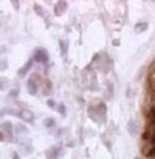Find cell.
I'll return each mask as SVG.
<instances>
[{
	"label": "cell",
	"instance_id": "cell-10",
	"mask_svg": "<svg viewBox=\"0 0 155 159\" xmlns=\"http://www.w3.org/2000/svg\"><path fill=\"white\" fill-rule=\"evenodd\" d=\"M33 62H34V61H33V59L30 58V59H29V61L26 62V63H25L24 66H22L21 69H19V70H18V75H19V77H25V75L28 74L29 70H30L32 66H33Z\"/></svg>",
	"mask_w": 155,
	"mask_h": 159
},
{
	"label": "cell",
	"instance_id": "cell-3",
	"mask_svg": "<svg viewBox=\"0 0 155 159\" xmlns=\"http://www.w3.org/2000/svg\"><path fill=\"white\" fill-rule=\"evenodd\" d=\"M40 84H41V78H40V75H39L37 73L32 74V77L28 80V92H29V95L34 96L36 93H37Z\"/></svg>",
	"mask_w": 155,
	"mask_h": 159
},
{
	"label": "cell",
	"instance_id": "cell-11",
	"mask_svg": "<svg viewBox=\"0 0 155 159\" xmlns=\"http://www.w3.org/2000/svg\"><path fill=\"white\" fill-rule=\"evenodd\" d=\"M0 128L3 129V132H4L6 134H7V137H8V139H11V137H12V130H14L12 128H14V125H12L10 121H4V122L2 124V126H0Z\"/></svg>",
	"mask_w": 155,
	"mask_h": 159
},
{
	"label": "cell",
	"instance_id": "cell-8",
	"mask_svg": "<svg viewBox=\"0 0 155 159\" xmlns=\"http://www.w3.org/2000/svg\"><path fill=\"white\" fill-rule=\"evenodd\" d=\"M21 118L22 121L28 122V124H33L34 122V114L30 110H28V108H22L21 110Z\"/></svg>",
	"mask_w": 155,
	"mask_h": 159
},
{
	"label": "cell",
	"instance_id": "cell-5",
	"mask_svg": "<svg viewBox=\"0 0 155 159\" xmlns=\"http://www.w3.org/2000/svg\"><path fill=\"white\" fill-rule=\"evenodd\" d=\"M62 152V145H52L45 151V158L47 159H58Z\"/></svg>",
	"mask_w": 155,
	"mask_h": 159
},
{
	"label": "cell",
	"instance_id": "cell-20",
	"mask_svg": "<svg viewBox=\"0 0 155 159\" xmlns=\"http://www.w3.org/2000/svg\"><path fill=\"white\" fill-rule=\"evenodd\" d=\"M107 99H113V96H114V87H113V84H108L107 85Z\"/></svg>",
	"mask_w": 155,
	"mask_h": 159
},
{
	"label": "cell",
	"instance_id": "cell-6",
	"mask_svg": "<svg viewBox=\"0 0 155 159\" xmlns=\"http://www.w3.org/2000/svg\"><path fill=\"white\" fill-rule=\"evenodd\" d=\"M141 152L148 158L155 157V143H143Z\"/></svg>",
	"mask_w": 155,
	"mask_h": 159
},
{
	"label": "cell",
	"instance_id": "cell-21",
	"mask_svg": "<svg viewBox=\"0 0 155 159\" xmlns=\"http://www.w3.org/2000/svg\"><path fill=\"white\" fill-rule=\"evenodd\" d=\"M57 108H58V111L61 112L62 117H66V106L63 103H59V106H58Z\"/></svg>",
	"mask_w": 155,
	"mask_h": 159
},
{
	"label": "cell",
	"instance_id": "cell-17",
	"mask_svg": "<svg viewBox=\"0 0 155 159\" xmlns=\"http://www.w3.org/2000/svg\"><path fill=\"white\" fill-rule=\"evenodd\" d=\"M10 80L8 78H6V77H0V91H6V89H8L10 88Z\"/></svg>",
	"mask_w": 155,
	"mask_h": 159
},
{
	"label": "cell",
	"instance_id": "cell-26",
	"mask_svg": "<svg viewBox=\"0 0 155 159\" xmlns=\"http://www.w3.org/2000/svg\"><path fill=\"white\" fill-rule=\"evenodd\" d=\"M47 104H48L49 108H52V110L57 107V104H55V100H52V99H48V100H47Z\"/></svg>",
	"mask_w": 155,
	"mask_h": 159
},
{
	"label": "cell",
	"instance_id": "cell-19",
	"mask_svg": "<svg viewBox=\"0 0 155 159\" xmlns=\"http://www.w3.org/2000/svg\"><path fill=\"white\" fill-rule=\"evenodd\" d=\"M44 126L48 128V129L54 128L55 126V119L54 118H45L44 119Z\"/></svg>",
	"mask_w": 155,
	"mask_h": 159
},
{
	"label": "cell",
	"instance_id": "cell-29",
	"mask_svg": "<svg viewBox=\"0 0 155 159\" xmlns=\"http://www.w3.org/2000/svg\"><path fill=\"white\" fill-rule=\"evenodd\" d=\"M12 159H21V158H19V155L16 154V152H14V155H12Z\"/></svg>",
	"mask_w": 155,
	"mask_h": 159
},
{
	"label": "cell",
	"instance_id": "cell-23",
	"mask_svg": "<svg viewBox=\"0 0 155 159\" xmlns=\"http://www.w3.org/2000/svg\"><path fill=\"white\" fill-rule=\"evenodd\" d=\"M33 10H34V11H36V14H37V15L44 16V11H43L41 7H40V6H39V4H34V6H33Z\"/></svg>",
	"mask_w": 155,
	"mask_h": 159
},
{
	"label": "cell",
	"instance_id": "cell-13",
	"mask_svg": "<svg viewBox=\"0 0 155 159\" xmlns=\"http://www.w3.org/2000/svg\"><path fill=\"white\" fill-rule=\"evenodd\" d=\"M128 132H129L132 136H134L139 132V125H137V122L134 121V119H130V121L128 122Z\"/></svg>",
	"mask_w": 155,
	"mask_h": 159
},
{
	"label": "cell",
	"instance_id": "cell-9",
	"mask_svg": "<svg viewBox=\"0 0 155 159\" xmlns=\"http://www.w3.org/2000/svg\"><path fill=\"white\" fill-rule=\"evenodd\" d=\"M66 10H67V3L66 2H58L54 7V14L57 16H61L66 12Z\"/></svg>",
	"mask_w": 155,
	"mask_h": 159
},
{
	"label": "cell",
	"instance_id": "cell-27",
	"mask_svg": "<svg viewBox=\"0 0 155 159\" xmlns=\"http://www.w3.org/2000/svg\"><path fill=\"white\" fill-rule=\"evenodd\" d=\"M66 132H67V130H66V128H62L61 130H58V133H57V137H61V136H62V134H65Z\"/></svg>",
	"mask_w": 155,
	"mask_h": 159
},
{
	"label": "cell",
	"instance_id": "cell-28",
	"mask_svg": "<svg viewBox=\"0 0 155 159\" xmlns=\"http://www.w3.org/2000/svg\"><path fill=\"white\" fill-rule=\"evenodd\" d=\"M11 4L15 7V10H19V2H15L14 0V2H11Z\"/></svg>",
	"mask_w": 155,
	"mask_h": 159
},
{
	"label": "cell",
	"instance_id": "cell-4",
	"mask_svg": "<svg viewBox=\"0 0 155 159\" xmlns=\"http://www.w3.org/2000/svg\"><path fill=\"white\" fill-rule=\"evenodd\" d=\"M32 59L34 62H39V63H47L48 62V52L45 48H36L34 52H33Z\"/></svg>",
	"mask_w": 155,
	"mask_h": 159
},
{
	"label": "cell",
	"instance_id": "cell-15",
	"mask_svg": "<svg viewBox=\"0 0 155 159\" xmlns=\"http://www.w3.org/2000/svg\"><path fill=\"white\" fill-rule=\"evenodd\" d=\"M147 29H148L147 22H139V24H136V26H134V32L136 33H143V32H146Z\"/></svg>",
	"mask_w": 155,
	"mask_h": 159
},
{
	"label": "cell",
	"instance_id": "cell-22",
	"mask_svg": "<svg viewBox=\"0 0 155 159\" xmlns=\"http://www.w3.org/2000/svg\"><path fill=\"white\" fill-rule=\"evenodd\" d=\"M18 95H19V89L18 88H12L11 91L8 92V96H10V98H12V99H15Z\"/></svg>",
	"mask_w": 155,
	"mask_h": 159
},
{
	"label": "cell",
	"instance_id": "cell-14",
	"mask_svg": "<svg viewBox=\"0 0 155 159\" xmlns=\"http://www.w3.org/2000/svg\"><path fill=\"white\" fill-rule=\"evenodd\" d=\"M14 132L16 134H28L29 133V129H28V126L26 125H24V124H16V125H14Z\"/></svg>",
	"mask_w": 155,
	"mask_h": 159
},
{
	"label": "cell",
	"instance_id": "cell-1",
	"mask_svg": "<svg viewBox=\"0 0 155 159\" xmlns=\"http://www.w3.org/2000/svg\"><path fill=\"white\" fill-rule=\"evenodd\" d=\"M88 115L91 117V119L96 124H103L106 122V104L104 103H98L96 106L91 104L88 107Z\"/></svg>",
	"mask_w": 155,
	"mask_h": 159
},
{
	"label": "cell",
	"instance_id": "cell-30",
	"mask_svg": "<svg viewBox=\"0 0 155 159\" xmlns=\"http://www.w3.org/2000/svg\"><path fill=\"white\" fill-rule=\"evenodd\" d=\"M4 140V133L3 132H0V141H3Z\"/></svg>",
	"mask_w": 155,
	"mask_h": 159
},
{
	"label": "cell",
	"instance_id": "cell-7",
	"mask_svg": "<svg viewBox=\"0 0 155 159\" xmlns=\"http://www.w3.org/2000/svg\"><path fill=\"white\" fill-rule=\"evenodd\" d=\"M18 144H19V147L22 148V154L24 155H30L32 154V151H33V147H32V143H30V140H22V141H18Z\"/></svg>",
	"mask_w": 155,
	"mask_h": 159
},
{
	"label": "cell",
	"instance_id": "cell-12",
	"mask_svg": "<svg viewBox=\"0 0 155 159\" xmlns=\"http://www.w3.org/2000/svg\"><path fill=\"white\" fill-rule=\"evenodd\" d=\"M4 114H8V115H12V117H18L21 118V110H16V108H12V107H6L0 111V115H4Z\"/></svg>",
	"mask_w": 155,
	"mask_h": 159
},
{
	"label": "cell",
	"instance_id": "cell-25",
	"mask_svg": "<svg viewBox=\"0 0 155 159\" xmlns=\"http://www.w3.org/2000/svg\"><path fill=\"white\" fill-rule=\"evenodd\" d=\"M150 74L151 75H155V59L151 62V65H150Z\"/></svg>",
	"mask_w": 155,
	"mask_h": 159
},
{
	"label": "cell",
	"instance_id": "cell-18",
	"mask_svg": "<svg viewBox=\"0 0 155 159\" xmlns=\"http://www.w3.org/2000/svg\"><path fill=\"white\" fill-rule=\"evenodd\" d=\"M59 47H61L62 56H66V54H67V41H66V40H61V41H59Z\"/></svg>",
	"mask_w": 155,
	"mask_h": 159
},
{
	"label": "cell",
	"instance_id": "cell-2",
	"mask_svg": "<svg viewBox=\"0 0 155 159\" xmlns=\"http://www.w3.org/2000/svg\"><path fill=\"white\" fill-rule=\"evenodd\" d=\"M143 143H155V122L148 121L141 134Z\"/></svg>",
	"mask_w": 155,
	"mask_h": 159
},
{
	"label": "cell",
	"instance_id": "cell-16",
	"mask_svg": "<svg viewBox=\"0 0 155 159\" xmlns=\"http://www.w3.org/2000/svg\"><path fill=\"white\" fill-rule=\"evenodd\" d=\"M43 93H44V95H51V93H52V82L49 81V80H45V81H44Z\"/></svg>",
	"mask_w": 155,
	"mask_h": 159
},
{
	"label": "cell",
	"instance_id": "cell-31",
	"mask_svg": "<svg viewBox=\"0 0 155 159\" xmlns=\"http://www.w3.org/2000/svg\"><path fill=\"white\" fill-rule=\"evenodd\" d=\"M134 159H141V158H134Z\"/></svg>",
	"mask_w": 155,
	"mask_h": 159
},
{
	"label": "cell",
	"instance_id": "cell-24",
	"mask_svg": "<svg viewBox=\"0 0 155 159\" xmlns=\"http://www.w3.org/2000/svg\"><path fill=\"white\" fill-rule=\"evenodd\" d=\"M7 67H8L7 61H6V59H2V61H0V71L7 70Z\"/></svg>",
	"mask_w": 155,
	"mask_h": 159
}]
</instances>
